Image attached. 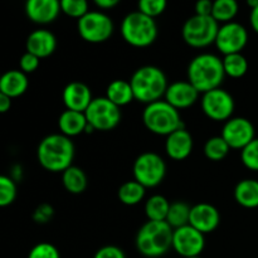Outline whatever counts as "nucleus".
I'll list each match as a JSON object with an SVG mask.
<instances>
[{
	"mask_svg": "<svg viewBox=\"0 0 258 258\" xmlns=\"http://www.w3.org/2000/svg\"><path fill=\"white\" fill-rule=\"evenodd\" d=\"M37 159L43 169L50 173H63L73 165L75 144L62 134H50L39 143Z\"/></svg>",
	"mask_w": 258,
	"mask_h": 258,
	"instance_id": "1",
	"label": "nucleus"
},
{
	"mask_svg": "<svg viewBox=\"0 0 258 258\" xmlns=\"http://www.w3.org/2000/svg\"><path fill=\"white\" fill-rule=\"evenodd\" d=\"M186 77L202 95L219 88L226 78L222 58L213 53H201L196 55L189 62Z\"/></svg>",
	"mask_w": 258,
	"mask_h": 258,
	"instance_id": "2",
	"label": "nucleus"
},
{
	"mask_svg": "<svg viewBox=\"0 0 258 258\" xmlns=\"http://www.w3.org/2000/svg\"><path fill=\"white\" fill-rule=\"evenodd\" d=\"M174 229L165 221H148L136 234V249L148 258H158L168 253L173 243Z\"/></svg>",
	"mask_w": 258,
	"mask_h": 258,
	"instance_id": "3",
	"label": "nucleus"
},
{
	"mask_svg": "<svg viewBox=\"0 0 258 258\" xmlns=\"http://www.w3.org/2000/svg\"><path fill=\"white\" fill-rule=\"evenodd\" d=\"M130 85L135 100L149 105L164 97L169 83L161 68L156 66H143L133 73Z\"/></svg>",
	"mask_w": 258,
	"mask_h": 258,
	"instance_id": "4",
	"label": "nucleus"
},
{
	"mask_svg": "<svg viewBox=\"0 0 258 258\" xmlns=\"http://www.w3.org/2000/svg\"><path fill=\"white\" fill-rule=\"evenodd\" d=\"M143 122L150 133L165 138L178 128L184 127L180 112L165 100L146 105L143 112Z\"/></svg>",
	"mask_w": 258,
	"mask_h": 258,
	"instance_id": "5",
	"label": "nucleus"
},
{
	"mask_svg": "<svg viewBox=\"0 0 258 258\" xmlns=\"http://www.w3.org/2000/svg\"><path fill=\"white\" fill-rule=\"evenodd\" d=\"M120 30L122 39L134 48L150 47L159 34L155 19L139 10L128 13L123 18Z\"/></svg>",
	"mask_w": 258,
	"mask_h": 258,
	"instance_id": "6",
	"label": "nucleus"
},
{
	"mask_svg": "<svg viewBox=\"0 0 258 258\" xmlns=\"http://www.w3.org/2000/svg\"><path fill=\"white\" fill-rule=\"evenodd\" d=\"M219 23L213 17H202L194 14L188 18L181 28L184 42L191 48H207L214 44Z\"/></svg>",
	"mask_w": 258,
	"mask_h": 258,
	"instance_id": "7",
	"label": "nucleus"
},
{
	"mask_svg": "<svg viewBox=\"0 0 258 258\" xmlns=\"http://www.w3.org/2000/svg\"><path fill=\"white\" fill-rule=\"evenodd\" d=\"M133 174L134 179L146 189L155 188L165 179L166 164L159 154L146 151L140 154L134 161Z\"/></svg>",
	"mask_w": 258,
	"mask_h": 258,
	"instance_id": "8",
	"label": "nucleus"
},
{
	"mask_svg": "<svg viewBox=\"0 0 258 258\" xmlns=\"http://www.w3.org/2000/svg\"><path fill=\"white\" fill-rule=\"evenodd\" d=\"M113 22L107 14L90 10L77 22V30L85 42L98 44L110 39L113 34Z\"/></svg>",
	"mask_w": 258,
	"mask_h": 258,
	"instance_id": "9",
	"label": "nucleus"
},
{
	"mask_svg": "<svg viewBox=\"0 0 258 258\" xmlns=\"http://www.w3.org/2000/svg\"><path fill=\"white\" fill-rule=\"evenodd\" d=\"M88 126L93 131H111L121 121V110L107 97H96L85 111Z\"/></svg>",
	"mask_w": 258,
	"mask_h": 258,
	"instance_id": "10",
	"label": "nucleus"
},
{
	"mask_svg": "<svg viewBox=\"0 0 258 258\" xmlns=\"http://www.w3.org/2000/svg\"><path fill=\"white\" fill-rule=\"evenodd\" d=\"M201 103L204 115L217 122L228 121L233 116L236 107L233 96L221 87L203 93Z\"/></svg>",
	"mask_w": 258,
	"mask_h": 258,
	"instance_id": "11",
	"label": "nucleus"
},
{
	"mask_svg": "<svg viewBox=\"0 0 258 258\" xmlns=\"http://www.w3.org/2000/svg\"><path fill=\"white\" fill-rule=\"evenodd\" d=\"M247 43H248V32L242 24L237 22H229L219 25L214 44L223 55L242 53Z\"/></svg>",
	"mask_w": 258,
	"mask_h": 258,
	"instance_id": "12",
	"label": "nucleus"
},
{
	"mask_svg": "<svg viewBox=\"0 0 258 258\" xmlns=\"http://www.w3.org/2000/svg\"><path fill=\"white\" fill-rule=\"evenodd\" d=\"M206 234L186 224L173 231L171 248L183 258L198 257L206 247Z\"/></svg>",
	"mask_w": 258,
	"mask_h": 258,
	"instance_id": "13",
	"label": "nucleus"
},
{
	"mask_svg": "<svg viewBox=\"0 0 258 258\" xmlns=\"http://www.w3.org/2000/svg\"><path fill=\"white\" fill-rule=\"evenodd\" d=\"M221 136L226 140L229 148L242 150L256 138V131L253 123L248 118L231 117L224 122Z\"/></svg>",
	"mask_w": 258,
	"mask_h": 258,
	"instance_id": "14",
	"label": "nucleus"
},
{
	"mask_svg": "<svg viewBox=\"0 0 258 258\" xmlns=\"http://www.w3.org/2000/svg\"><path fill=\"white\" fill-rule=\"evenodd\" d=\"M199 95L201 93L188 80L175 81L168 86L164 100L170 103L174 108L180 111L191 107L199 100Z\"/></svg>",
	"mask_w": 258,
	"mask_h": 258,
	"instance_id": "15",
	"label": "nucleus"
},
{
	"mask_svg": "<svg viewBox=\"0 0 258 258\" xmlns=\"http://www.w3.org/2000/svg\"><path fill=\"white\" fill-rule=\"evenodd\" d=\"M221 223V213L209 203H198L190 208L189 224L203 234L212 233Z\"/></svg>",
	"mask_w": 258,
	"mask_h": 258,
	"instance_id": "16",
	"label": "nucleus"
},
{
	"mask_svg": "<svg viewBox=\"0 0 258 258\" xmlns=\"http://www.w3.org/2000/svg\"><path fill=\"white\" fill-rule=\"evenodd\" d=\"M24 10L30 22L39 25L50 24L60 13L59 0H25Z\"/></svg>",
	"mask_w": 258,
	"mask_h": 258,
	"instance_id": "17",
	"label": "nucleus"
},
{
	"mask_svg": "<svg viewBox=\"0 0 258 258\" xmlns=\"http://www.w3.org/2000/svg\"><path fill=\"white\" fill-rule=\"evenodd\" d=\"M193 136L185 127L178 128L165 139V153L171 160L181 161L189 158L193 151Z\"/></svg>",
	"mask_w": 258,
	"mask_h": 258,
	"instance_id": "18",
	"label": "nucleus"
},
{
	"mask_svg": "<svg viewBox=\"0 0 258 258\" xmlns=\"http://www.w3.org/2000/svg\"><path fill=\"white\" fill-rule=\"evenodd\" d=\"M62 100L67 110L85 112L90 103L92 102V92L86 83L73 81L64 87Z\"/></svg>",
	"mask_w": 258,
	"mask_h": 258,
	"instance_id": "19",
	"label": "nucleus"
},
{
	"mask_svg": "<svg viewBox=\"0 0 258 258\" xmlns=\"http://www.w3.org/2000/svg\"><path fill=\"white\" fill-rule=\"evenodd\" d=\"M27 52L37 55L39 59L52 55L57 49V38L48 29H35L28 35L25 42Z\"/></svg>",
	"mask_w": 258,
	"mask_h": 258,
	"instance_id": "20",
	"label": "nucleus"
},
{
	"mask_svg": "<svg viewBox=\"0 0 258 258\" xmlns=\"http://www.w3.org/2000/svg\"><path fill=\"white\" fill-rule=\"evenodd\" d=\"M58 127H59L62 135L70 139L87 133L88 122L85 112H78V111L66 108L58 117Z\"/></svg>",
	"mask_w": 258,
	"mask_h": 258,
	"instance_id": "21",
	"label": "nucleus"
},
{
	"mask_svg": "<svg viewBox=\"0 0 258 258\" xmlns=\"http://www.w3.org/2000/svg\"><path fill=\"white\" fill-rule=\"evenodd\" d=\"M29 86L27 75L20 70L7 71L0 76V92L5 93L10 98H17L24 95Z\"/></svg>",
	"mask_w": 258,
	"mask_h": 258,
	"instance_id": "22",
	"label": "nucleus"
},
{
	"mask_svg": "<svg viewBox=\"0 0 258 258\" xmlns=\"http://www.w3.org/2000/svg\"><path fill=\"white\" fill-rule=\"evenodd\" d=\"M234 199L247 209L258 208V180L243 179L234 188Z\"/></svg>",
	"mask_w": 258,
	"mask_h": 258,
	"instance_id": "23",
	"label": "nucleus"
},
{
	"mask_svg": "<svg viewBox=\"0 0 258 258\" xmlns=\"http://www.w3.org/2000/svg\"><path fill=\"white\" fill-rule=\"evenodd\" d=\"M105 97H107L111 102L120 108L135 100L130 81L126 80H113L112 82L108 83Z\"/></svg>",
	"mask_w": 258,
	"mask_h": 258,
	"instance_id": "24",
	"label": "nucleus"
},
{
	"mask_svg": "<svg viewBox=\"0 0 258 258\" xmlns=\"http://www.w3.org/2000/svg\"><path fill=\"white\" fill-rule=\"evenodd\" d=\"M62 184L68 193L82 194L87 189L88 179L82 169L72 165L62 173Z\"/></svg>",
	"mask_w": 258,
	"mask_h": 258,
	"instance_id": "25",
	"label": "nucleus"
},
{
	"mask_svg": "<svg viewBox=\"0 0 258 258\" xmlns=\"http://www.w3.org/2000/svg\"><path fill=\"white\" fill-rule=\"evenodd\" d=\"M146 194V188L141 185L140 183L134 179V180L125 181L123 184H121L120 188L117 190V197L118 201L122 204L128 207L136 206V204L140 203L144 198H145Z\"/></svg>",
	"mask_w": 258,
	"mask_h": 258,
	"instance_id": "26",
	"label": "nucleus"
},
{
	"mask_svg": "<svg viewBox=\"0 0 258 258\" xmlns=\"http://www.w3.org/2000/svg\"><path fill=\"white\" fill-rule=\"evenodd\" d=\"M170 202L161 194H154L146 201L145 214L148 221H165L168 216Z\"/></svg>",
	"mask_w": 258,
	"mask_h": 258,
	"instance_id": "27",
	"label": "nucleus"
},
{
	"mask_svg": "<svg viewBox=\"0 0 258 258\" xmlns=\"http://www.w3.org/2000/svg\"><path fill=\"white\" fill-rule=\"evenodd\" d=\"M190 208L191 207H189L185 202H173L170 203L165 222L173 229L186 226L189 224V218H190Z\"/></svg>",
	"mask_w": 258,
	"mask_h": 258,
	"instance_id": "28",
	"label": "nucleus"
},
{
	"mask_svg": "<svg viewBox=\"0 0 258 258\" xmlns=\"http://www.w3.org/2000/svg\"><path fill=\"white\" fill-rule=\"evenodd\" d=\"M238 2L237 0H213V10L212 17L218 23L233 22L236 15L238 14Z\"/></svg>",
	"mask_w": 258,
	"mask_h": 258,
	"instance_id": "29",
	"label": "nucleus"
},
{
	"mask_svg": "<svg viewBox=\"0 0 258 258\" xmlns=\"http://www.w3.org/2000/svg\"><path fill=\"white\" fill-rule=\"evenodd\" d=\"M226 76L231 78H241L248 71V60L242 53L224 55L222 58Z\"/></svg>",
	"mask_w": 258,
	"mask_h": 258,
	"instance_id": "30",
	"label": "nucleus"
},
{
	"mask_svg": "<svg viewBox=\"0 0 258 258\" xmlns=\"http://www.w3.org/2000/svg\"><path fill=\"white\" fill-rule=\"evenodd\" d=\"M229 150L231 148L221 135L209 138L204 144V155L211 161H222L227 158Z\"/></svg>",
	"mask_w": 258,
	"mask_h": 258,
	"instance_id": "31",
	"label": "nucleus"
},
{
	"mask_svg": "<svg viewBox=\"0 0 258 258\" xmlns=\"http://www.w3.org/2000/svg\"><path fill=\"white\" fill-rule=\"evenodd\" d=\"M60 13L73 19H81L88 10V0H59Z\"/></svg>",
	"mask_w": 258,
	"mask_h": 258,
	"instance_id": "32",
	"label": "nucleus"
},
{
	"mask_svg": "<svg viewBox=\"0 0 258 258\" xmlns=\"http://www.w3.org/2000/svg\"><path fill=\"white\" fill-rule=\"evenodd\" d=\"M17 198V184L12 178L0 175V208L10 206Z\"/></svg>",
	"mask_w": 258,
	"mask_h": 258,
	"instance_id": "33",
	"label": "nucleus"
},
{
	"mask_svg": "<svg viewBox=\"0 0 258 258\" xmlns=\"http://www.w3.org/2000/svg\"><path fill=\"white\" fill-rule=\"evenodd\" d=\"M168 0H138V10L150 18H158L165 12Z\"/></svg>",
	"mask_w": 258,
	"mask_h": 258,
	"instance_id": "34",
	"label": "nucleus"
},
{
	"mask_svg": "<svg viewBox=\"0 0 258 258\" xmlns=\"http://www.w3.org/2000/svg\"><path fill=\"white\" fill-rule=\"evenodd\" d=\"M242 164L252 171H258V138H254L241 150Z\"/></svg>",
	"mask_w": 258,
	"mask_h": 258,
	"instance_id": "35",
	"label": "nucleus"
},
{
	"mask_svg": "<svg viewBox=\"0 0 258 258\" xmlns=\"http://www.w3.org/2000/svg\"><path fill=\"white\" fill-rule=\"evenodd\" d=\"M28 258H60V253L54 244L40 242L30 249Z\"/></svg>",
	"mask_w": 258,
	"mask_h": 258,
	"instance_id": "36",
	"label": "nucleus"
},
{
	"mask_svg": "<svg viewBox=\"0 0 258 258\" xmlns=\"http://www.w3.org/2000/svg\"><path fill=\"white\" fill-rule=\"evenodd\" d=\"M39 63H40V59L37 57V55L32 54V53L29 52H25L19 59V70L22 71V72H24L25 75H28V73H33L38 70Z\"/></svg>",
	"mask_w": 258,
	"mask_h": 258,
	"instance_id": "37",
	"label": "nucleus"
},
{
	"mask_svg": "<svg viewBox=\"0 0 258 258\" xmlns=\"http://www.w3.org/2000/svg\"><path fill=\"white\" fill-rule=\"evenodd\" d=\"M93 258H126L122 249L117 246H103L95 253Z\"/></svg>",
	"mask_w": 258,
	"mask_h": 258,
	"instance_id": "38",
	"label": "nucleus"
},
{
	"mask_svg": "<svg viewBox=\"0 0 258 258\" xmlns=\"http://www.w3.org/2000/svg\"><path fill=\"white\" fill-rule=\"evenodd\" d=\"M53 217V208L49 204H42L35 209L33 218L37 223H47Z\"/></svg>",
	"mask_w": 258,
	"mask_h": 258,
	"instance_id": "39",
	"label": "nucleus"
},
{
	"mask_svg": "<svg viewBox=\"0 0 258 258\" xmlns=\"http://www.w3.org/2000/svg\"><path fill=\"white\" fill-rule=\"evenodd\" d=\"M194 10H196L197 15H202V17H212L213 0H197Z\"/></svg>",
	"mask_w": 258,
	"mask_h": 258,
	"instance_id": "40",
	"label": "nucleus"
},
{
	"mask_svg": "<svg viewBox=\"0 0 258 258\" xmlns=\"http://www.w3.org/2000/svg\"><path fill=\"white\" fill-rule=\"evenodd\" d=\"M12 107V98L5 93L0 92V113H5Z\"/></svg>",
	"mask_w": 258,
	"mask_h": 258,
	"instance_id": "41",
	"label": "nucleus"
},
{
	"mask_svg": "<svg viewBox=\"0 0 258 258\" xmlns=\"http://www.w3.org/2000/svg\"><path fill=\"white\" fill-rule=\"evenodd\" d=\"M100 9H112L116 5L120 4L121 0H92Z\"/></svg>",
	"mask_w": 258,
	"mask_h": 258,
	"instance_id": "42",
	"label": "nucleus"
},
{
	"mask_svg": "<svg viewBox=\"0 0 258 258\" xmlns=\"http://www.w3.org/2000/svg\"><path fill=\"white\" fill-rule=\"evenodd\" d=\"M249 24H251L252 29L258 34V7L251 10V14H249Z\"/></svg>",
	"mask_w": 258,
	"mask_h": 258,
	"instance_id": "43",
	"label": "nucleus"
},
{
	"mask_svg": "<svg viewBox=\"0 0 258 258\" xmlns=\"http://www.w3.org/2000/svg\"><path fill=\"white\" fill-rule=\"evenodd\" d=\"M246 3H247V5L251 8V10L258 7V0H246Z\"/></svg>",
	"mask_w": 258,
	"mask_h": 258,
	"instance_id": "44",
	"label": "nucleus"
},
{
	"mask_svg": "<svg viewBox=\"0 0 258 258\" xmlns=\"http://www.w3.org/2000/svg\"><path fill=\"white\" fill-rule=\"evenodd\" d=\"M190 258H201V257H199V256H198V257H190Z\"/></svg>",
	"mask_w": 258,
	"mask_h": 258,
	"instance_id": "45",
	"label": "nucleus"
}]
</instances>
